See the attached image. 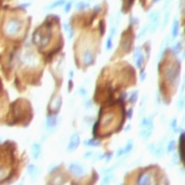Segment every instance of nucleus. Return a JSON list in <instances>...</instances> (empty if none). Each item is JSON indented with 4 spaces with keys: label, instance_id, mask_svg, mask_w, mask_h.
<instances>
[{
    "label": "nucleus",
    "instance_id": "13",
    "mask_svg": "<svg viewBox=\"0 0 185 185\" xmlns=\"http://www.w3.org/2000/svg\"><path fill=\"white\" fill-rule=\"evenodd\" d=\"M56 124H57V116H54V114H51V116H47V120H46L47 129H53L56 126Z\"/></svg>",
    "mask_w": 185,
    "mask_h": 185
},
{
    "label": "nucleus",
    "instance_id": "12",
    "mask_svg": "<svg viewBox=\"0 0 185 185\" xmlns=\"http://www.w3.org/2000/svg\"><path fill=\"white\" fill-rule=\"evenodd\" d=\"M23 63L26 64V66H29V67H34V66L37 65V59H36V57L32 54V53H30V54L24 55Z\"/></svg>",
    "mask_w": 185,
    "mask_h": 185
},
{
    "label": "nucleus",
    "instance_id": "17",
    "mask_svg": "<svg viewBox=\"0 0 185 185\" xmlns=\"http://www.w3.org/2000/svg\"><path fill=\"white\" fill-rule=\"evenodd\" d=\"M116 28H111V31H110V35H109V37L107 38V40H106V50L109 51L112 49V39H113V36L116 35Z\"/></svg>",
    "mask_w": 185,
    "mask_h": 185
},
{
    "label": "nucleus",
    "instance_id": "41",
    "mask_svg": "<svg viewBox=\"0 0 185 185\" xmlns=\"http://www.w3.org/2000/svg\"><path fill=\"white\" fill-rule=\"evenodd\" d=\"M132 118V109H129L128 110V118Z\"/></svg>",
    "mask_w": 185,
    "mask_h": 185
},
{
    "label": "nucleus",
    "instance_id": "37",
    "mask_svg": "<svg viewBox=\"0 0 185 185\" xmlns=\"http://www.w3.org/2000/svg\"><path fill=\"white\" fill-rule=\"evenodd\" d=\"M147 31V26H145L144 29L142 30V32H141V33L139 34V36H137V38H141V37H143L144 36V34H145V32Z\"/></svg>",
    "mask_w": 185,
    "mask_h": 185
},
{
    "label": "nucleus",
    "instance_id": "26",
    "mask_svg": "<svg viewBox=\"0 0 185 185\" xmlns=\"http://www.w3.org/2000/svg\"><path fill=\"white\" fill-rule=\"evenodd\" d=\"M181 50H182V43H181V41L175 43V46L173 47V49H171V51H173L175 54H179V53L181 52Z\"/></svg>",
    "mask_w": 185,
    "mask_h": 185
},
{
    "label": "nucleus",
    "instance_id": "19",
    "mask_svg": "<svg viewBox=\"0 0 185 185\" xmlns=\"http://www.w3.org/2000/svg\"><path fill=\"white\" fill-rule=\"evenodd\" d=\"M179 30H180V24H179V20L175 19L173 22V28H171V36L175 38V37L178 36L179 34Z\"/></svg>",
    "mask_w": 185,
    "mask_h": 185
},
{
    "label": "nucleus",
    "instance_id": "21",
    "mask_svg": "<svg viewBox=\"0 0 185 185\" xmlns=\"http://www.w3.org/2000/svg\"><path fill=\"white\" fill-rule=\"evenodd\" d=\"M143 63H144V54L142 52H140L137 56H135V65L139 69H142Z\"/></svg>",
    "mask_w": 185,
    "mask_h": 185
},
{
    "label": "nucleus",
    "instance_id": "9",
    "mask_svg": "<svg viewBox=\"0 0 185 185\" xmlns=\"http://www.w3.org/2000/svg\"><path fill=\"white\" fill-rule=\"evenodd\" d=\"M148 18L152 22V28L150 29V32H154L158 28L159 20H160V13L158 11H152L148 14Z\"/></svg>",
    "mask_w": 185,
    "mask_h": 185
},
{
    "label": "nucleus",
    "instance_id": "36",
    "mask_svg": "<svg viewBox=\"0 0 185 185\" xmlns=\"http://www.w3.org/2000/svg\"><path fill=\"white\" fill-rule=\"evenodd\" d=\"M169 15H170V12H167V14L165 15V19H164V22H163V28H165V26L167 24V22H168Z\"/></svg>",
    "mask_w": 185,
    "mask_h": 185
},
{
    "label": "nucleus",
    "instance_id": "35",
    "mask_svg": "<svg viewBox=\"0 0 185 185\" xmlns=\"http://www.w3.org/2000/svg\"><path fill=\"white\" fill-rule=\"evenodd\" d=\"M170 127H171V129L173 130H175V128H177V120H175V118H173V120L171 121Z\"/></svg>",
    "mask_w": 185,
    "mask_h": 185
},
{
    "label": "nucleus",
    "instance_id": "11",
    "mask_svg": "<svg viewBox=\"0 0 185 185\" xmlns=\"http://www.w3.org/2000/svg\"><path fill=\"white\" fill-rule=\"evenodd\" d=\"M152 175L147 171L140 173L137 178V184H152Z\"/></svg>",
    "mask_w": 185,
    "mask_h": 185
},
{
    "label": "nucleus",
    "instance_id": "4",
    "mask_svg": "<svg viewBox=\"0 0 185 185\" xmlns=\"http://www.w3.org/2000/svg\"><path fill=\"white\" fill-rule=\"evenodd\" d=\"M69 171L75 177H84L87 173L86 167L79 163H71L69 165Z\"/></svg>",
    "mask_w": 185,
    "mask_h": 185
},
{
    "label": "nucleus",
    "instance_id": "49",
    "mask_svg": "<svg viewBox=\"0 0 185 185\" xmlns=\"http://www.w3.org/2000/svg\"><path fill=\"white\" fill-rule=\"evenodd\" d=\"M183 58H185V52H184V56H183Z\"/></svg>",
    "mask_w": 185,
    "mask_h": 185
},
{
    "label": "nucleus",
    "instance_id": "48",
    "mask_svg": "<svg viewBox=\"0 0 185 185\" xmlns=\"http://www.w3.org/2000/svg\"><path fill=\"white\" fill-rule=\"evenodd\" d=\"M159 1H160V0H152V2L154 3H156V2H159Z\"/></svg>",
    "mask_w": 185,
    "mask_h": 185
},
{
    "label": "nucleus",
    "instance_id": "8",
    "mask_svg": "<svg viewBox=\"0 0 185 185\" xmlns=\"http://www.w3.org/2000/svg\"><path fill=\"white\" fill-rule=\"evenodd\" d=\"M61 105H63L61 96L57 95L56 97H54V99L50 103V105H49V110H50L51 113H57L58 110L60 109V107H61Z\"/></svg>",
    "mask_w": 185,
    "mask_h": 185
},
{
    "label": "nucleus",
    "instance_id": "3",
    "mask_svg": "<svg viewBox=\"0 0 185 185\" xmlns=\"http://www.w3.org/2000/svg\"><path fill=\"white\" fill-rule=\"evenodd\" d=\"M22 30V21L16 18H11L7 21L4 26L5 35L10 37H15L21 32Z\"/></svg>",
    "mask_w": 185,
    "mask_h": 185
},
{
    "label": "nucleus",
    "instance_id": "30",
    "mask_svg": "<svg viewBox=\"0 0 185 185\" xmlns=\"http://www.w3.org/2000/svg\"><path fill=\"white\" fill-rule=\"evenodd\" d=\"M73 2L72 1H69V2L65 3V9H64V12L65 13H69L70 10H71V7H72Z\"/></svg>",
    "mask_w": 185,
    "mask_h": 185
},
{
    "label": "nucleus",
    "instance_id": "24",
    "mask_svg": "<svg viewBox=\"0 0 185 185\" xmlns=\"http://www.w3.org/2000/svg\"><path fill=\"white\" fill-rule=\"evenodd\" d=\"M64 30H65L66 32H68V33H69V39L72 38L73 30H72V28L70 26V24H69V22H68V21H66L65 23H64Z\"/></svg>",
    "mask_w": 185,
    "mask_h": 185
},
{
    "label": "nucleus",
    "instance_id": "50",
    "mask_svg": "<svg viewBox=\"0 0 185 185\" xmlns=\"http://www.w3.org/2000/svg\"><path fill=\"white\" fill-rule=\"evenodd\" d=\"M184 123H185V116H184Z\"/></svg>",
    "mask_w": 185,
    "mask_h": 185
},
{
    "label": "nucleus",
    "instance_id": "15",
    "mask_svg": "<svg viewBox=\"0 0 185 185\" xmlns=\"http://www.w3.org/2000/svg\"><path fill=\"white\" fill-rule=\"evenodd\" d=\"M122 49L125 53H128L132 46V38L131 37H124L122 40Z\"/></svg>",
    "mask_w": 185,
    "mask_h": 185
},
{
    "label": "nucleus",
    "instance_id": "47",
    "mask_svg": "<svg viewBox=\"0 0 185 185\" xmlns=\"http://www.w3.org/2000/svg\"><path fill=\"white\" fill-rule=\"evenodd\" d=\"M1 90H2V84H1V82H0V92H1Z\"/></svg>",
    "mask_w": 185,
    "mask_h": 185
},
{
    "label": "nucleus",
    "instance_id": "34",
    "mask_svg": "<svg viewBox=\"0 0 185 185\" xmlns=\"http://www.w3.org/2000/svg\"><path fill=\"white\" fill-rule=\"evenodd\" d=\"M78 93L80 94V95H83V96H85L87 94V90L85 89L84 87H80V88H79L78 89Z\"/></svg>",
    "mask_w": 185,
    "mask_h": 185
},
{
    "label": "nucleus",
    "instance_id": "31",
    "mask_svg": "<svg viewBox=\"0 0 185 185\" xmlns=\"http://www.w3.org/2000/svg\"><path fill=\"white\" fill-rule=\"evenodd\" d=\"M87 7V4H85L84 1H79V2L76 4V9H77V10H78V11L84 10V7Z\"/></svg>",
    "mask_w": 185,
    "mask_h": 185
},
{
    "label": "nucleus",
    "instance_id": "43",
    "mask_svg": "<svg viewBox=\"0 0 185 185\" xmlns=\"http://www.w3.org/2000/svg\"><path fill=\"white\" fill-rule=\"evenodd\" d=\"M184 89H185V75H184V82H183V86H182V92L184 91Z\"/></svg>",
    "mask_w": 185,
    "mask_h": 185
},
{
    "label": "nucleus",
    "instance_id": "46",
    "mask_svg": "<svg viewBox=\"0 0 185 185\" xmlns=\"http://www.w3.org/2000/svg\"><path fill=\"white\" fill-rule=\"evenodd\" d=\"M69 75H70V79H71V78H72V76H73V72H72V71H70Z\"/></svg>",
    "mask_w": 185,
    "mask_h": 185
},
{
    "label": "nucleus",
    "instance_id": "14",
    "mask_svg": "<svg viewBox=\"0 0 185 185\" xmlns=\"http://www.w3.org/2000/svg\"><path fill=\"white\" fill-rule=\"evenodd\" d=\"M32 156L34 160H37L41 156V146L38 143H34L32 145Z\"/></svg>",
    "mask_w": 185,
    "mask_h": 185
},
{
    "label": "nucleus",
    "instance_id": "42",
    "mask_svg": "<svg viewBox=\"0 0 185 185\" xmlns=\"http://www.w3.org/2000/svg\"><path fill=\"white\" fill-rule=\"evenodd\" d=\"M99 9H101V7H99V5H96V7H94V12H95V13L99 12Z\"/></svg>",
    "mask_w": 185,
    "mask_h": 185
},
{
    "label": "nucleus",
    "instance_id": "44",
    "mask_svg": "<svg viewBox=\"0 0 185 185\" xmlns=\"http://www.w3.org/2000/svg\"><path fill=\"white\" fill-rule=\"evenodd\" d=\"M71 88H72V80L69 82V91H71Z\"/></svg>",
    "mask_w": 185,
    "mask_h": 185
},
{
    "label": "nucleus",
    "instance_id": "7",
    "mask_svg": "<svg viewBox=\"0 0 185 185\" xmlns=\"http://www.w3.org/2000/svg\"><path fill=\"white\" fill-rule=\"evenodd\" d=\"M94 59H95V55H94V52L92 50H86L83 53V58L82 61L84 64L85 67H89L92 64L94 63Z\"/></svg>",
    "mask_w": 185,
    "mask_h": 185
},
{
    "label": "nucleus",
    "instance_id": "23",
    "mask_svg": "<svg viewBox=\"0 0 185 185\" xmlns=\"http://www.w3.org/2000/svg\"><path fill=\"white\" fill-rule=\"evenodd\" d=\"M9 177V170L5 166H0V182Z\"/></svg>",
    "mask_w": 185,
    "mask_h": 185
},
{
    "label": "nucleus",
    "instance_id": "29",
    "mask_svg": "<svg viewBox=\"0 0 185 185\" xmlns=\"http://www.w3.org/2000/svg\"><path fill=\"white\" fill-rule=\"evenodd\" d=\"M113 179V175H107L105 177V178L102 180V184H108V183H110V181Z\"/></svg>",
    "mask_w": 185,
    "mask_h": 185
},
{
    "label": "nucleus",
    "instance_id": "16",
    "mask_svg": "<svg viewBox=\"0 0 185 185\" xmlns=\"http://www.w3.org/2000/svg\"><path fill=\"white\" fill-rule=\"evenodd\" d=\"M180 158L185 163V132L180 135Z\"/></svg>",
    "mask_w": 185,
    "mask_h": 185
},
{
    "label": "nucleus",
    "instance_id": "27",
    "mask_svg": "<svg viewBox=\"0 0 185 185\" xmlns=\"http://www.w3.org/2000/svg\"><path fill=\"white\" fill-rule=\"evenodd\" d=\"M137 91L131 92V94H130V96H129V102L131 104H135V102H137Z\"/></svg>",
    "mask_w": 185,
    "mask_h": 185
},
{
    "label": "nucleus",
    "instance_id": "25",
    "mask_svg": "<svg viewBox=\"0 0 185 185\" xmlns=\"http://www.w3.org/2000/svg\"><path fill=\"white\" fill-rule=\"evenodd\" d=\"M132 148H133V141H132V140H129L127 142V144H126L125 148H124V154H129L132 150Z\"/></svg>",
    "mask_w": 185,
    "mask_h": 185
},
{
    "label": "nucleus",
    "instance_id": "10",
    "mask_svg": "<svg viewBox=\"0 0 185 185\" xmlns=\"http://www.w3.org/2000/svg\"><path fill=\"white\" fill-rule=\"evenodd\" d=\"M99 120L101 121L99 122V124H101L102 128L109 127L113 123V121H114V114H113V113H106L105 116L102 118H99Z\"/></svg>",
    "mask_w": 185,
    "mask_h": 185
},
{
    "label": "nucleus",
    "instance_id": "1",
    "mask_svg": "<svg viewBox=\"0 0 185 185\" xmlns=\"http://www.w3.org/2000/svg\"><path fill=\"white\" fill-rule=\"evenodd\" d=\"M51 39H52V24L49 21H46L42 26L37 28L34 31L32 37L33 43L40 50L48 47V45L51 42Z\"/></svg>",
    "mask_w": 185,
    "mask_h": 185
},
{
    "label": "nucleus",
    "instance_id": "2",
    "mask_svg": "<svg viewBox=\"0 0 185 185\" xmlns=\"http://www.w3.org/2000/svg\"><path fill=\"white\" fill-rule=\"evenodd\" d=\"M179 75H180V64L177 61L167 65L164 70V76L166 80L173 86L175 85V87L179 82Z\"/></svg>",
    "mask_w": 185,
    "mask_h": 185
},
{
    "label": "nucleus",
    "instance_id": "38",
    "mask_svg": "<svg viewBox=\"0 0 185 185\" xmlns=\"http://www.w3.org/2000/svg\"><path fill=\"white\" fill-rule=\"evenodd\" d=\"M84 105H85V107H86V108H91V107H92V104H91V102H90V101L85 102Z\"/></svg>",
    "mask_w": 185,
    "mask_h": 185
},
{
    "label": "nucleus",
    "instance_id": "5",
    "mask_svg": "<svg viewBox=\"0 0 185 185\" xmlns=\"http://www.w3.org/2000/svg\"><path fill=\"white\" fill-rule=\"evenodd\" d=\"M152 130H154V121H152V116H150V118H148V122H147L146 125L144 127H142V130L140 132V135L143 139L146 140L151 135Z\"/></svg>",
    "mask_w": 185,
    "mask_h": 185
},
{
    "label": "nucleus",
    "instance_id": "40",
    "mask_svg": "<svg viewBox=\"0 0 185 185\" xmlns=\"http://www.w3.org/2000/svg\"><path fill=\"white\" fill-rule=\"evenodd\" d=\"M93 156V152H91V151H88V152H86V154H85V158H91V156Z\"/></svg>",
    "mask_w": 185,
    "mask_h": 185
},
{
    "label": "nucleus",
    "instance_id": "32",
    "mask_svg": "<svg viewBox=\"0 0 185 185\" xmlns=\"http://www.w3.org/2000/svg\"><path fill=\"white\" fill-rule=\"evenodd\" d=\"M180 10L183 15H185V0H181L180 2Z\"/></svg>",
    "mask_w": 185,
    "mask_h": 185
},
{
    "label": "nucleus",
    "instance_id": "20",
    "mask_svg": "<svg viewBox=\"0 0 185 185\" xmlns=\"http://www.w3.org/2000/svg\"><path fill=\"white\" fill-rule=\"evenodd\" d=\"M99 144H101V142L94 139H88L84 141V145L87 147H97L99 146Z\"/></svg>",
    "mask_w": 185,
    "mask_h": 185
},
{
    "label": "nucleus",
    "instance_id": "28",
    "mask_svg": "<svg viewBox=\"0 0 185 185\" xmlns=\"http://www.w3.org/2000/svg\"><path fill=\"white\" fill-rule=\"evenodd\" d=\"M175 141H170V142L167 144V152L175 151Z\"/></svg>",
    "mask_w": 185,
    "mask_h": 185
},
{
    "label": "nucleus",
    "instance_id": "33",
    "mask_svg": "<svg viewBox=\"0 0 185 185\" xmlns=\"http://www.w3.org/2000/svg\"><path fill=\"white\" fill-rule=\"evenodd\" d=\"M99 29H101V36H103L104 32H105V23H104L103 20L99 21Z\"/></svg>",
    "mask_w": 185,
    "mask_h": 185
},
{
    "label": "nucleus",
    "instance_id": "22",
    "mask_svg": "<svg viewBox=\"0 0 185 185\" xmlns=\"http://www.w3.org/2000/svg\"><path fill=\"white\" fill-rule=\"evenodd\" d=\"M65 3H66V0H55V1H53L50 5H48L47 9H49V10H53V9H55V7H61V5H64Z\"/></svg>",
    "mask_w": 185,
    "mask_h": 185
},
{
    "label": "nucleus",
    "instance_id": "6",
    "mask_svg": "<svg viewBox=\"0 0 185 185\" xmlns=\"http://www.w3.org/2000/svg\"><path fill=\"white\" fill-rule=\"evenodd\" d=\"M79 143H80V137H79V135L78 133H73V135H71V137H70V140H69V144H68L67 150L69 152L75 151V150L78 148Z\"/></svg>",
    "mask_w": 185,
    "mask_h": 185
},
{
    "label": "nucleus",
    "instance_id": "39",
    "mask_svg": "<svg viewBox=\"0 0 185 185\" xmlns=\"http://www.w3.org/2000/svg\"><path fill=\"white\" fill-rule=\"evenodd\" d=\"M122 154H124V148H121L118 150V152H116V156H121Z\"/></svg>",
    "mask_w": 185,
    "mask_h": 185
},
{
    "label": "nucleus",
    "instance_id": "45",
    "mask_svg": "<svg viewBox=\"0 0 185 185\" xmlns=\"http://www.w3.org/2000/svg\"><path fill=\"white\" fill-rule=\"evenodd\" d=\"M145 76H146V73H142V76H141V80H144Z\"/></svg>",
    "mask_w": 185,
    "mask_h": 185
},
{
    "label": "nucleus",
    "instance_id": "18",
    "mask_svg": "<svg viewBox=\"0 0 185 185\" xmlns=\"http://www.w3.org/2000/svg\"><path fill=\"white\" fill-rule=\"evenodd\" d=\"M39 173V169L36 165H34V164H30L28 166V175L31 177V178H36L37 175Z\"/></svg>",
    "mask_w": 185,
    "mask_h": 185
}]
</instances>
